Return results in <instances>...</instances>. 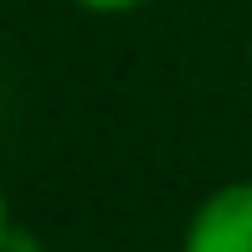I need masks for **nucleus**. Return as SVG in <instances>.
<instances>
[{
  "mask_svg": "<svg viewBox=\"0 0 252 252\" xmlns=\"http://www.w3.org/2000/svg\"><path fill=\"white\" fill-rule=\"evenodd\" d=\"M180 252H252V180H226L190 211Z\"/></svg>",
  "mask_w": 252,
  "mask_h": 252,
  "instance_id": "obj_1",
  "label": "nucleus"
},
{
  "mask_svg": "<svg viewBox=\"0 0 252 252\" xmlns=\"http://www.w3.org/2000/svg\"><path fill=\"white\" fill-rule=\"evenodd\" d=\"M67 5H77V10H88V16H129V10H139V5H150V0H67Z\"/></svg>",
  "mask_w": 252,
  "mask_h": 252,
  "instance_id": "obj_2",
  "label": "nucleus"
},
{
  "mask_svg": "<svg viewBox=\"0 0 252 252\" xmlns=\"http://www.w3.org/2000/svg\"><path fill=\"white\" fill-rule=\"evenodd\" d=\"M10 232H16V221H10V196H5V186H0V252L10 247Z\"/></svg>",
  "mask_w": 252,
  "mask_h": 252,
  "instance_id": "obj_3",
  "label": "nucleus"
},
{
  "mask_svg": "<svg viewBox=\"0 0 252 252\" xmlns=\"http://www.w3.org/2000/svg\"><path fill=\"white\" fill-rule=\"evenodd\" d=\"M5 252H36V237H26V232H10V247Z\"/></svg>",
  "mask_w": 252,
  "mask_h": 252,
  "instance_id": "obj_4",
  "label": "nucleus"
},
{
  "mask_svg": "<svg viewBox=\"0 0 252 252\" xmlns=\"http://www.w3.org/2000/svg\"><path fill=\"white\" fill-rule=\"evenodd\" d=\"M247 62H252V36H247Z\"/></svg>",
  "mask_w": 252,
  "mask_h": 252,
  "instance_id": "obj_5",
  "label": "nucleus"
}]
</instances>
